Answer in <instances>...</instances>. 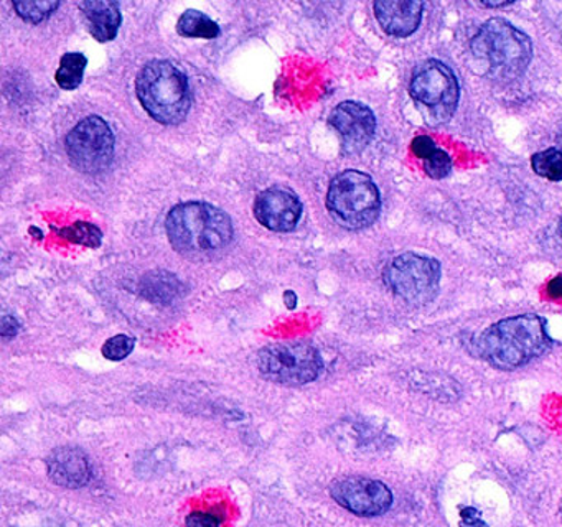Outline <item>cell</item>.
<instances>
[{"label":"cell","mask_w":562,"mask_h":527,"mask_svg":"<svg viewBox=\"0 0 562 527\" xmlns=\"http://www.w3.org/2000/svg\"><path fill=\"white\" fill-rule=\"evenodd\" d=\"M551 346L546 322L538 315L499 319L473 341L476 355L503 371L521 368Z\"/></svg>","instance_id":"6da1fadb"},{"label":"cell","mask_w":562,"mask_h":527,"mask_svg":"<svg viewBox=\"0 0 562 527\" xmlns=\"http://www.w3.org/2000/svg\"><path fill=\"white\" fill-rule=\"evenodd\" d=\"M166 227L172 246L187 256L223 249L233 237L228 214L200 201H189L172 208Z\"/></svg>","instance_id":"7a4b0ae2"},{"label":"cell","mask_w":562,"mask_h":527,"mask_svg":"<svg viewBox=\"0 0 562 527\" xmlns=\"http://www.w3.org/2000/svg\"><path fill=\"white\" fill-rule=\"evenodd\" d=\"M472 52L485 65L493 79L512 81L528 68L532 58V43L521 30L503 19L483 23L472 40Z\"/></svg>","instance_id":"3957f363"},{"label":"cell","mask_w":562,"mask_h":527,"mask_svg":"<svg viewBox=\"0 0 562 527\" xmlns=\"http://www.w3.org/2000/svg\"><path fill=\"white\" fill-rule=\"evenodd\" d=\"M136 91L140 104L160 124H179L189 114V81L170 61L147 63L137 76Z\"/></svg>","instance_id":"277c9868"},{"label":"cell","mask_w":562,"mask_h":527,"mask_svg":"<svg viewBox=\"0 0 562 527\" xmlns=\"http://www.w3.org/2000/svg\"><path fill=\"white\" fill-rule=\"evenodd\" d=\"M327 208L341 226L363 229L380 216V191L363 171H341L328 187Z\"/></svg>","instance_id":"5b68a950"},{"label":"cell","mask_w":562,"mask_h":527,"mask_svg":"<svg viewBox=\"0 0 562 527\" xmlns=\"http://www.w3.org/2000/svg\"><path fill=\"white\" fill-rule=\"evenodd\" d=\"M409 89L427 124H442L456 112L459 81L452 69L442 61L429 59L417 66Z\"/></svg>","instance_id":"8992f818"},{"label":"cell","mask_w":562,"mask_h":527,"mask_svg":"<svg viewBox=\"0 0 562 527\" xmlns=\"http://www.w3.org/2000/svg\"><path fill=\"white\" fill-rule=\"evenodd\" d=\"M440 264L432 257L406 253L394 257L384 269V282L394 295L413 305H424L439 292Z\"/></svg>","instance_id":"52a82bcc"},{"label":"cell","mask_w":562,"mask_h":527,"mask_svg":"<svg viewBox=\"0 0 562 527\" xmlns=\"http://www.w3.org/2000/svg\"><path fill=\"white\" fill-rule=\"evenodd\" d=\"M258 366L261 374L269 381L302 385L318 378L324 362L314 346L305 343H281L261 349Z\"/></svg>","instance_id":"ba28073f"},{"label":"cell","mask_w":562,"mask_h":527,"mask_svg":"<svg viewBox=\"0 0 562 527\" xmlns=\"http://www.w3.org/2000/svg\"><path fill=\"white\" fill-rule=\"evenodd\" d=\"M67 154L71 164L85 173H101L114 157V134L100 115L83 119L67 135Z\"/></svg>","instance_id":"9c48e42d"},{"label":"cell","mask_w":562,"mask_h":527,"mask_svg":"<svg viewBox=\"0 0 562 527\" xmlns=\"http://www.w3.org/2000/svg\"><path fill=\"white\" fill-rule=\"evenodd\" d=\"M331 497L357 516H381L393 504V493L386 484L371 478L350 476L335 481Z\"/></svg>","instance_id":"30bf717a"},{"label":"cell","mask_w":562,"mask_h":527,"mask_svg":"<svg viewBox=\"0 0 562 527\" xmlns=\"http://www.w3.org/2000/svg\"><path fill=\"white\" fill-rule=\"evenodd\" d=\"M301 200L294 191L285 187H272L259 193L255 203V216L262 226L278 233H288L301 220Z\"/></svg>","instance_id":"8fae6325"},{"label":"cell","mask_w":562,"mask_h":527,"mask_svg":"<svg viewBox=\"0 0 562 527\" xmlns=\"http://www.w3.org/2000/svg\"><path fill=\"white\" fill-rule=\"evenodd\" d=\"M328 121L340 134L345 150L351 154L363 150L376 131V119L373 112L360 102H341L331 111Z\"/></svg>","instance_id":"7c38bea8"},{"label":"cell","mask_w":562,"mask_h":527,"mask_svg":"<svg viewBox=\"0 0 562 527\" xmlns=\"http://www.w3.org/2000/svg\"><path fill=\"white\" fill-rule=\"evenodd\" d=\"M47 470L55 484L70 490L87 486L93 476L90 460L77 447H60L52 451L47 458Z\"/></svg>","instance_id":"4fadbf2b"},{"label":"cell","mask_w":562,"mask_h":527,"mask_svg":"<svg viewBox=\"0 0 562 527\" xmlns=\"http://www.w3.org/2000/svg\"><path fill=\"white\" fill-rule=\"evenodd\" d=\"M423 7V2L416 0H380L374 3V15L387 35L404 38L419 26Z\"/></svg>","instance_id":"5bb4252c"},{"label":"cell","mask_w":562,"mask_h":527,"mask_svg":"<svg viewBox=\"0 0 562 527\" xmlns=\"http://www.w3.org/2000/svg\"><path fill=\"white\" fill-rule=\"evenodd\" d=\"M80 9L83 10L90 32L98 42H111L116 38L117 30L121 26L120 3L110 2V0H88L81 2Z\"/></svg>","instance_id":"9a60e30c"},{"label":"cell","mask_w":562,"mask_h":527,"mask_svg":"<svg viewBox=\"0 0 562 527\" xmlns=\"http://www.w3.org/2000/svg\"><path fill=\"white\" fill-rule=\"evenodd\" d=\"M413 152L423 160L424 170L430 178H446L452 170L449 154L434 144L432 138L420 135L413 141Z\"/></svg>","instance_id":"2e32d148"},{"label":"cell","mask_w":562,"mask_h":527,"mask_svg":"<svg viewBox=\"0 0 562 527\" xmlns=\"http://www.w3.org/2000/svg\"><path fill=\"white\" fill-rule=\"evenodd\" d=\"M144 296L157 303H172L182 292V283L176 276L166 272H156L143 280Z\"/></svg>","instance_id":"e0dca14e"},{"label":"cell","mask_w":562,"mask_h":527,"mask_svg":"<svg viewBox=\"0 0 562 527\" xmlns=\"http://www.w3.org/2000/svg\"><path fill=\"white\" fill-rule=\"evenodd\" d=\"M180 35L187 38L213 40L220 35V26L215 20L210 19L199 10H187L177 23Z\"/></svg>","instance_id":"ac0fdd59"},{"label":"cell","mask_w":562,"mask_h":527,"mask_svg":"<svg viewBox=\"0 0 562 527\" xmlns=\"http://www.w3.org/2000/svg\"><path fill=\"white\" fill-rule=\"evenodd\" d=\"M411 381L414 382V388L417 391L439 399V401H457L460 395L457 382L446 375L416 374Z\"/></svg>","instance_id":"d6986e66"},{"label":"cell","mask_w":562,"mask_h":527,"mask_svg":"<svg viewBox=\"0 0 562 527\" xmlns=\"http://www.w3.org/2000/svg\"><path fill=\"white\" fill-rule=\"evenodd\" d=\"M88 59L83 53H67L61 58L60 68H58L57 79L58 86L61 89H77L83 81L85 68H87Z\"/></svg>","instance_id":"ffe728a7"},{"label":"cell","mask_w":562,"mask_h":527,"mask_svg":"<svg viewBox=\"0 0 562 527\" xmlns=\"http://www.w3.org/2000/svg\"><path fill=\"white\" fill-rule=\"evenodd\" d=\"M532 170L539 177L548 178L552 181L562 180V152L555 148H548V150L539 152L532 155Z\"/></svg>","instance_id":"44dd1931"},{"label":"cell","mask_w":562,"mask_h":527,"mask_svg":"<svg viewBox=\"0 0 562 527\" xmlns=\"http://www.w3.org/2000/svg\"><path fill=\"white\" fill-rule=\"evenodd\" d=\"M58 7H60V2H50V0H24V2H14V9L18 10L19 15L32 23L44 22Z\"/></svg>","instance_id":"7402d4cb"},{"label":"cell","mask_w":562,"mask_h":527,"mask_svg":"<svg viewBox=\"0 0 562 527\" xmlns=\"http://www.w3.org/2000/svg\"><path fill=\"white\" fill-rule=\"evenodd\" d=\"M60 234L67 237V239L74 240V243L85 244V246L90 247L100 246L101 237H103L101 231L90 223H75L74 226L60 231Z\"/></svg>","instance_id":"603a6c76"},{"label":"cell","mask_w":562,"mask_h":527,"mask_svg":"<svg viewBox=\"0 0 562 527\" xmlns=\"http://www.w3.org/2000/svg\"><path fill=\"white\" fill-rule=\"evenodd\" d=\"M134 338L127 335H116L113 338L108 339L103 346L104 358L111 359V361H121V359L127 358L133 352Z\"/></svg>","instance_id":"cb8c5ba5"},{"label":"cell","mask_w":562,"mask_h":527,"mask_svg":"<svg viewBox=\"0 0 562 527\" xmlns=\"http://www.w3.org/2000/svg\"><path fill=\"white\" fill-rule=\"evenodd\" d=\"M222 519L212 513H192L187 517L189 527H220Z\"/></svg>","instance_id":"d4e9b609"},{"label":"cell","mask_w":562,"mask_h":527,"mask_svg":"<svg viewBox=\"0 0 562 527\" xmlns=\"http://www.w3.org/2000/svg\"><path fill=\"white\" fill-rule=\"evenodd\" d=\"M460 527H486L482 514L475 507H463L460 511Z\"/></svg>","instance_id":"484cf974"},{"label":"cell","mask_w":562,"mask_h":527,"mask_svg":"<svg viewBox=\"0 0 562 527\" xmlns=\"http://www.w3.org/2000/svg\"><path fill=\"white\" fill-rule=\"evenodd\" d=\"M19 332V323L14 316L4 315L2 316V336L4 338H14Z\"/></svg>","instance_id":"4316f807"},{"label":"cell","mask_w":562,"mask_h":527,"mask_svg":"<svg viewBox=\"0 0 562 527\" xmlns=\"http://www.w3.org/2000/svg\"><path fill=\"white\" fill-rule=\"evenodd\" d=\"M548 293L552 299H562V276L555 277L549 282Z\"/></svg>","instance_id":"83f0119b"},{"label":"cell","mask_w":562,"mask_h":527,"mask_svg":"<svg viewBox=\"0 0 562 527\" xmlns=\"http://www.w3.org/2000/svg\"><path fill=\"white\" fill-rule=\"evenodd\" d=\"M284 299L285 305H288L289 309H295V303H297V296H295L294 292H285Z\"/></svg>","instance_id":"f1b7e54d"},{"label":"cell","mask_w":562,"mask_h":527,"mask_svg":"<svg viewBox=\"0 0 562 527\" xmlns=\"http://www.w3.org/2000/svg\"><path fill=\"white\" fill-rule=\"evenodd\" d=\"M559 229H561V236H562V217H561V226H559Z\"/></svg>","instance_id":"f546056e"}]
</instances>
